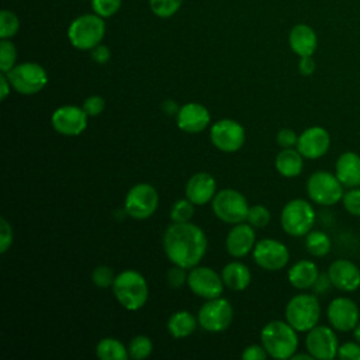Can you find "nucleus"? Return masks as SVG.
I'll list each match as a JSON object with an SVG mask.
<instances>
[{
    "label": "nucleus",
    "instance_id": "nucleus-1",
    "mask_svg": "<svg viewBox=\"0 0 360 360\" xmlns=\"http://www.w3.org/2000/svg\"><path fill=\"white\" fill-rule=\"evenodd\" d=\"M163 250L176 266L187 270L197 266L205 256L208 240L205 232L193 222H172L163 233Z\"/></svg>",
    "mask_w": 360,
    "mask_h": 360
},
{
    "label": "nucleus",
    "instance_id": "nucleus-40",
    "mask_svg": "<svg viewBox=\"0 0 360 360\" xmlns=\"http://www.w3.org/2000/svg\"><path fill=\"white\" fill-rule=\"evenodd\" d=\"M187 269L181 267V266H176L173 264V267H170L166 273V281L169 284V287L172 288H180L184 284H187V276L188 271H186Z\"/></svg>",
    "mask_w": 360,
    "mask_h": 360
},
{
    "label": "nucleus",
    "instance_id": "nucleus-5",
    "mask_svg": "<svg viewBox=\"0 0 360 360\" xmlns=\"http://www.w3.org/2000/svg\"><path fill=\"white\" fill-rule=\"evenodd\" d=\"M105 34V22L103 17L94 14H83L75 18L68 28L70 44L80 51H91L101 44Z\"/></svg>",
    "mask_w": 360,
    "mask_h": 360
},
{
    "label": "nucleus",
    "instance_id": "nucleus-13",
    "mask_svg": "<svg viewBox=\"0 0 360 360\" xmlns=\"http://www.w3.org/2000/svg\"><path fill=\"white\" fill-rule=\"evenodd\" d=\"M187 287L190 291L204 300L221 297L224 292V281L221 274L208 266H194L187 276Z\"/></svg>",
    "mask_w": 360,
    "mask_h": 360
},
{
    "label": "nucleus",
    "instance_id": "nucleus-25",
    "mask_svg": "<svg viewBox=\"0 0 360 360\" xmlns=\"http://www.w3.org/2000/svg\"><path fill=\"white\" fill-rule=\"evenodd\" d=\"M319 276L318 266L308 259L295 262L287 271L288 283L297 290L312 288Z\"/></svg>",
    "mask_w": 360,
    "mask_h": 360
},
{
    "label": "nucleus",
    "instance_id": "nucleus-36",
    "mask_svg": "<svg viewBox=\"0 0 360 360\" xmlns=\"http://www.w3.org/2000/svg\"><path fill=\"white\" fill-rule=\"evenodd\" d=\"M270 219H271V214H270V210L266 205H262V204L250 205L246 221L253 228H259V229L264 228L270 222Z\"/></svg>",
    "mask_w": 360,
    "mask_h": 360
},
{
    "label": "nucleus",
    "instance_id": "nucleus-15",
    "mask_svg": "<svg viewBox=\"0 0 360 360\" xmlns=\"http://www.w3.org/2000/svg\"><path fill=\"white\" fill-rule=\"evenodd\" d=\"M307 352L318 360H332L338 356L339 340L333 330L326 325H316L307 332L305 336Z\"/></svg>",
    "mask_w": 360,
    "mask_h": 360
},
{
    "label": "nucleus",
    "instance_id": "nucleus-18",
    "mask_svg": "<svg viewBox=\"0 0 360 360\" xmlns=\"http://www.w3.org/2000/svg\"><path fill=\"white\" fill-rule=\"evenodd\" d=\"M330 146V135L322 127H309L298 135L297 149L304 159H319Z\"/></svg>",
    "mask_w": 360,
    "mask_h": 360
},
{
    "label": "nucleus",
    "instance_id": "nucleus-42",
    "mask_svg": "<svg viewBox=\"0 0 360 360\" xmlns=\"http://www.w3.org/2000/svg\"><path fill=\"white\" fill-rule=\"evenodd\" d=\"M13 245V228L6 218L0 219V253L4 255Z\"/></svg>",
    "mask_w": 360,
    "mask_h": 360
},
{
    "label": "nucleus",
    "instance_id": "nucleus-11",
    "mask_svg": "<svg viewBox=\"0 0 360 360\" xmlns=\"http://www.w3.org/2000/svg\"><path fill=\"white\" fill-rule=\"evenodd\" d=\"M198 325L212 333L224 332L229 328L233 319V308L226 298L217 297L207 300L197 314Z\"/></svg>",
    "mask_w": 360,
    "mask_h": 360
},
{
    "label": "nucleus",
    "instance_id": "nucleus-32",
    "mask_svg": "<svg viewBox=\"0 0 360 360\" xmlns=\"http://www.w3.org/2000/svg\"><path fill=\"white\" fill-rule=\"evenodd\" d=\"M194 215V204L186 197L176 200L170 207L169 217L172 222H188Z\"/></svg>",
    "mask_w": 360,
    "mask_h": 360
},
{
    "label": "nucleus",
    "instance_id": "nucleus-6",
    "mask_svg": "<svg viewBox=\"0 0 360 360\" xmlns=\"http://www.w3.org/2000/svg\"><path fill=\"white\" fill-rule=\"evenodd\" d=\"M315 210L304 198L290 200L281 210L280 224L283 231L290 236H305L314 226Z\"/></svg>",
    "mask_w": 360,
    "mask_h": 360
},
{
    "label": "nucleus",
    "instance_id": "nucleus-14",
    "mask_svg": "<svg viewBox=\"0 0 360 360\" xmlns=\"http://www.w3.org/2000/svg\"><path fill=\"white\" fill-rule=\"evenodd\" d=\"M252 253L255 263L267 271L281 270L290 260L288 248L283 242L271 238H264L256 242Z\"/></svg>",
    "mask_w": 360,
    "mask_h": 360
},
{
    "label": "nucleus",
    "instance_id": "nucleus-30",
    "mask_svg": "<svg viewBox=\"0 0 360 360\" xmlns=\"http://www.w3.org/2000/svg\"><path fill=\"white\" fill-rule=\"evenodd\" d=\"M330 238L322 231H309L305 235V249L314 257H323L330 252Z\"/></svg>",
    "mask_w": 360,
    "mask_h": 360
},
{
    "label": "nucleus",
    "instance_id": "nucleus-3",
    "mask_svg": "<svg viewBox=\"0 0 360 360\" xmlns=\"http://www.w3.org/2000/svg\"><path fill=\"white\" fill-rule=\"evenodd\" d=\"M112 294L127 311H138L148 301L149 287L146 278L139 271L127 269L117 274L112 284Z\"/></svg>",
    "mask_w": 360,
    "mask_h": 360
},
{
    "label": "nucleus",
    "instance_id": "nucleus-26",
    "mask_svg": "<svg viewBox=\"0 0 360 360\" xmlns=\"http://www.w3.org/2000/svg\"><path fill=\"white\" fill-rule=\"evenodd\" d=\"M221 277H222L225 287H228L229 290L243 291L250 284L252 273H250V269L245 263L233 260V262L226 263L222 267Z\"/></svg>",
    "mask_w": 360,
    "mask_h": 360
},
{
    "label": "nucleus",
    "instance_id": "nucleus-4",
    "mask_svg": "<svg viewBox=\"0 0 360 360\" xmlns=\"http://www.w3.org/2000/svg\"><path fill=\"white\" fill-rule=\"evenodd\" d=\"M284 315L297 332H308L319 322L321 304L315 294H297L287 302Z\"/></svg>",
    "mask_w": 360,
    "mask_h": 360
},
{
    "label": "nucleus",
    "instance_id": "nucleus-50",
    "mask_svg": "<svg viewBox=\"0 0 360 360\" xmlns=\"http://www.w3.org/2000/svg\"><path fill=\"white\" fill-rule=\"evenodd\" d=\"M179 110H180L179 104L174 100H172V98H167V100H165L162 103V111L165 114H167V115H177Z\"/></svg>",
    "mask_w": 360,
    "mask_h": 360
},
{
    "label": "nucleus",
    "instance_id": "nucleus-29",
    "mask_svg": "<svg viewBox=\"0 0 360 360\" xmlns=\"http://www.w3.org/2000/svg\"><path fill=\"white\" fill-rule=\"evenodd\" d=\"M96 356L100 360H127L129 357L128 347L115 338H103L96 345Z\"/></svg>",
    "mask_w": 360,
    "mask_h": 360
},
{
    "label": "nucleus",
    "instance_id": "nucleus-49",
    "mask_svg": "<svg viewBox=\"0 0 360 360\" xmlns=\"http://www.w3.org/2000/svg\"><path fill=\"white\" fill-rule=\"evenodd\" d=\"M11 89H13V87H11V83H10L8 77H7V75H6V73H1V75H0V98H1V100H6L7 96L10 94Z\"/></svg>",
    "mask_w": 360,
    "mask_h": 360
},
{
    "label": "nucleus",
    "instance_id": "nucleus-31",
    "mask_svg": "<svg viewBox=\"0 0 360 360\" xmlns=\"http://www.w3.org/2000/svg\"><path fill=\"white\" fill-rule=\"evenodd\" d=\"M152 350H153V343L150 338L146 335H136L135 338L131 339L128 345L129 359H135V360L149 357L152 354Z\"/></svg>",
    "mask_w": 360,
    "mask_h": 360
},
{
    "label": "nucleus",
    "instance_id": "nucleus-52",
    "mask_svg": "<svg viewBox=\"0 0 360 360\" xmlns=\"http://www.w3.org/2000/svg\"><path fill=\"white\" fill-rule=\"evenodd\" d=\"M354 338H356V340L360 343V322H359L357 326L354 328Z\"/></svg>",
    "mask_w": 360,
    "mask_h": 360
},
{
    "label": "nucleus",
    "instance_id": "nucleus-47",
    "mask_svg": "<svg viewBox=\"0 0 360 360\" xmlns=\"http://www.w3.org/2000/svg\"><path fill=\"white\" fill-rule=\"evenodd\" d=\"M315 60L312 56H300L298 62V70L302 76H311L315 72Z\"/></svg>",
    "mask_w": 360,
    "mask_h": 360
},
{
    "label": "nucleus",
    "instance_id": "nucleus-21",
    "mask_svg": "<svg viewBox=\"0 0 360 360\" xmlns=\"http://www.w3.org/2000/svg\"><path fill=\"white\" fill-rule=\"evenodd\" d=\"M211 122L208 108L200 103H186L180 107L176 115V124L180 131L187 134H198L204 131Z\"/></svg>",
    "mask_w": 360,
    "mask_h": 360
},
{
    "label": "nucleus",
    "instance_id": "nucleus-2",
    "mask_svg": "<svg viewBox=\"0 0 360 360\" xmlns=\"http://www.w3.org/2000/svg\"><path fill=\"white\" fill-rule=\"evenodd\" d=\"M260 343L270 357L287 360L298 349V335L287 321H270L260 330Z\"/></svg>",
    "mask_w": 360,
    "mask_h": 360
},
{
    "label": "nucleus",
    "instance_id": "nucleus-20",
    "mask_svg": "<svg viewBox=\"0 0 360 360\" xmlns=\"http://www.w3.org/2000/svg\"><path fill=\"white\" fill-rule=\"evenodd\" d=\"M255 245L256 233L255 228L249 222H239L232 225L225 238L226 252L235 259L248 256L253 250Z\"/></svg>",
    "mask_w": 360,
    "mask_h": 360
},
{
    "label": "nucleus",
    "instance_id": "nucleus-45",
    "mask_svg": "<svg viewBox=\"0 0 360 360\" xmlns=\"http://www.w3.org/2000/svg\"><path fill=\"white\" fill-rule=\"evenodd\" d=\"M267 357H269V354L262 343L260 345H249L242 352L243 360H264Z\"/></svg>",
    "mask_w": 360,
    "mask_h": 360
},
{
    "label": "nucleus",
    "instance_id": "nucleus-34",
    "mask_svg": "<svg viewBox=\"0 0 360 360\" xmlns=\"http://www.w3.org/2000/svg\"><path fill=\"white\" fill-rule=\"evenodd\" d=\"M20 28L18 17L8 10H3L0 13V38L8 39L17 34Z\"/></svg>",
    "mask_w": 360,
    "mask_h": 360
},
{
    "label": "nucleus",
    "instance_id": "nucleus-41",
    "mask_svg": "<svg viewBox=\"0 0 360 360\" xmlns=\"http://www.w3.org/2000/svg\"><path fill=\"white\" fill-rule=\"evenodd\" d=\"M105 107V101L101 96H89L84 101H83V105L82 108L84 110V112L89 115V117H97L103 112Z\"/></svg>",
    "mask_w": 360,
    "mask_h": 360
},
{
    "label": "nucleus",
    "instance_id": "nucleus-23",
    "mask_svg": "<svg viewBox=\"0 0 360 360\" xmlns=\"http://www.w3.org/2000/svg\"><path fill=\"white\" fill-rule=\"evenodd\" d=\"M288 44L295 55L312 56L318 46V38L312 27L307 24H297L288 34Z\"/></svg>",
    "mask_w": 360,
    "mask_h": 360
},
{
    "label": "nucleus",
    "instance_id": "nucleus-9",
    "mask_svg": "<svg viewBox=\"0 0 360 360\" xmlns=\"http://www.w3.org/2000/svg\"><path fill=\"white\" fill-rule=\"evenodd\" d=\"M13 90L24 96L39 93L48 83L46 70L35 62H22L15 65L7 73Z\"/></svg>",
    "mask_w": 360,
    "mask_h": 360
},
{
    "label": "nucleus",
    "instance_id": "nucleus-16",
    "mask_svg": "<svg viewBox=\"0 0 360 360\" xmlns=\"http://www.w3.org/2000/svg\"><path fill=\"white\" fill-rule=\"evenodd\" d=\"M89 115L82 107L77 105H60L51 115L52 128L65 136H77L87 128Z\"/></svg>",
    "mask_w": 360,
    "mask_h": 360
},
{
    "label": "nucleus",
    "instance_id": "nucleus-22",
    "mask_svg": "<svg viewBox=\"0 0 360 360\" xmlns=\"http://www.w3.org/2000/svg\"><path fill=\"white\" fill-rule=\"evenodd\" d=\"M184 193L194 205H205L211 202L217 194V181L212 174L198 172L187 180Z\"/></svg>",
    "mask_w": 360,
    "mask_h": 360
},
{
    "label": "nucleus",
    "instance_id": "nucleus-7",
    "mask_svg": "<svg viewBox=\"0 0 360 360\" xmlns=\"http://www.w3.org/2000/svg\"><path fill=\"white\" fill-rule=\"evenodd\" d=\"M211 208L219 221L235 225L246 221L250 205L240 191L235 188H222L214 195Z\"/></svg>",
    "mask_w": 360,
    "mask_h": 360
},
{
    "label": "nucleus",
    "instance_id": "nucleus-35",
    "mask_svg": "<svg viewBox=\"0 0 360 360\" xmlns=\"http://www.w3.org/2000/svg\"><path fill=\"white\" fill-rule=\"evenodd\" d=\"M117 274L114 273L112 267L107 266V264H100L96 266L91 271V281L96 287L98 288H108L112 287L114 280H115Z\"/></svg>",
    "mask_w": 360,
    "mask_h": 360
},
{
    "label": "nucleus",
    "instance_id": "nucleus-43",
    "mask_svg": "<svg viewBox=\"0 0 360 360\" xmlns=\"http://www.w3.org/2000/svg\"><path fill=\"white\" fill-rule=\"evenodd\" d=\"M338 357L343 360H360V343L345 342L343 345H339Z\"/></svg>",
    "mask_w": 360,
    "mask_h": 360
},
{
    "label": "nucleus",
    "instance_id": "nucleus-46",
    "mask_svg": "<svg viewBox=\"0 0 360 360\" xmlns=\"http://www.w3.org/2000/svg\"><path fill=\"white\" fill-rule=\"evenodd\" d=\"M90 55H91V59L98 63V65H104L110 60L111 58V52H110V48L103 45V44H98L96 45L91 51H90Z\"/></svg>",
    "mask_w": 360,
    "mask_h": 360
},
{
    "label": "nucleus",
    "instance_id": "nucleus-39",
    "mask_svg": "<svg viewBox=\"0 0 360 360\" xmlns=\"http://www.w3.org/2000/svg\"><path fill=\"white\" fill-rule=\"evenodd\" d=\"M345 210L354 217H360V187H353L343 194L342 198Z\"/></svg>",
    "mask_w": 360,
    "mask_h": 360
},
{
    "label": "nucleus",
    "instance_id": "nucleus-19",
    "mask_svg": "<svg viewBox=\"0 0 360 360\" xmlns=\"http://www.w3.org/2000/svg\"><path fill=\"white\" fill-rule=\"evenodd\" d=\"M326 273L332 285L340 291L352 292L360 287V269L347 259L333 260Z\"/></svg>",
    "mask_w": 360,
    "mask_h": 360
},
{
    "label": "nucleus",
    "instance_id": "nucleus-51",
    "mask_svg": "<svg viewBox=\"0 0 360 360\" xmlns=\"http://www.w3.org/2000/svg\"><path fill=\"white\" fill-rule=\"evenodd\" d=\"M291 359H292V360H298V359H307V360H311V359H314V357H312L309 353H307V354H304V353H294Z\"/></svg>",
    "mask_w": 360,
    "mask_h": 360
},
{
    "label": "nucleus",
    "instance_id": "nucleus-28",
    "mask_svg": "<svg viewBox=\"0 0 360 360\" xmlns=\"http://www.w3.org/2000/svg\"><path fill=\"white\" fill-rule=\"evenodd\" d=\"M198 326V319L191 312L180 309L173 312L167 319V332L174 339H184L190 336Z\"/></svg>",
    "mask_w": 360,
    "mask_h": 360
},
{
    "label": "nucleus",
    "instance_id": "nucleus-24",
    "mask_svg": "<svg viewBox=\"0 0 360 360\" xmlns=\"http://www.w3.org/2000/svg\"><path fill=\"white\" fill-rule=\"evenodd\" d=\"M335 174L339 181L347 187H359L360 186V156L354 152L342 153L335 165Z\"/></svg>",
    "mask_w": 360,
    "mask_h": 360
},
{
    "label": "nucleus",
    "instance_id": "nucleus-17",
    "mask_svg": "<svg viewBox=\"0 0 360 360\" xmlns=\"http://www.w3.org/2000/svg\"><path fill=\"white\" fill-rule=\"evenodd\" d=\"M326 316L333 329L350 332L354 330L359 323L360 311L353 300L347 297H336L329 302Z\"/></svg>",
    "mask_w": 360,
    "mask_h": 360
},
{
    "label": "nucleus",
    "instance_id": "nucleus-37",
    "mask_svg": "<svg viewBox=\"0 0 360 360\" xmlns=\"http://www.w3.org/2000/svg\"><path fill=\"white\" fill-rule=\"evenodd\" d=\"M183 0H149L150 10L160 18L172 17L180 8Z\"/></svg>",
    "mask_w": 360,
    "mask_h": 360
},
{
    "label": "nucleus",
    "instance_id": "nucleus-12",
    "mask_svg": "<svg viewBox=\"0 0 360 360\" xmlns=\"http://www.w3.org/2000/svg\"><path fill=\"white\" fill-rule=\"evenodd\" d=\"M246 139L245 128L232 118L215 121L210 128V141L221 152L232 153L239 150Z\"/></svg>",
    "mask_w": 360,
    "mask_h": 360
},
{
    "label": "nucleus",
    "instance_id": "nucleus-33",
    "mask_svg": "<svg viewBox=\"0 0 360 360\" xmlns=\"http://www.w3.org/2000/svg\"><path fill=\"white\" fill-rule=\"evenodd\" d=\"M17 49L10 39L0 41V72L7 73L15 66Z\"/></svg>",
    "mask_w": 360,
    "mask_h": 360
},
{
    "label": "nucleus",
    "instance_id": "nucleus-8",
    "mask_svg": "<svg viewBox=\"0 0 360 360\" xmlns=\"http://www.w3.org/2000/svg\"><path fill=\"white\" fill-rule=\"evenodd\" d=\"M343 184L339 181L336 174L318 170L314 172L307 180V194L309 200L318 205H335L343 198Z\"/></svg>",
    "mask_w": 360,
    "mask_h": 360
},
{
    "label": "nucleus",
    "instance_id": "nucleus-10",
    "mask_svg": "<svg viewBox=\"0 0 360 360\" xmlns=\"http://www.w3.org/2000/svg\"><path fill=\"white\" fill-rule=\"evenodd\" d=\"M159 207V194L149 183H138L132 186L124 201V211L134 219L150 218Z\"/></svg>",
    "mask_w": 360,
    "mask_h": 360
},
{
    "label": "nucleus",
    "instance_id": "nucleus-44",
    "mask_svg": "<svg viewBox=\"0 0 360 360\" xmlns=\"http://www.w3.org/2000/svg\"><path fill=\"white\" fill-rule=\"evenodd\" d=\"M276 142H277V145H278L281 149L294 148V146H297L298 135L295 134L294 129L283 128V129H280V131L277 132V135H276Z\"/></svg>",
    "mask_w": 360,
    "mask_h": 360
},
{
    "label": "nucleus",
    "instance_id": "nucleus-48",
    "mask_svg": "<svg viewBox=\"0 0 360 360\" xmlns=\"http://www.w3.org/2000/svg\"><path fill=\"white\" fill-rule=\"evenodd\" d=\"M332 285L328 273H319L315 284L312 285V291L315 294H325L328 291V288Z\"/></svg>",
    "mask_w": 360,
    "mask_h": 360
},
{
    "label": "nucleus",
    "instance_id": "nucleus-27",
    "mask_svg": "<svg viewBox=\"0 0 360 360\" xmlns=\"http://www.w3.org/2000/svg\"><path fill=\"white\" fill-rule=\"evenodd\" d=\"M276 170L283 177H297L304 169V156L294 148L281 149L274 160Z\"/></svg>",
    "mask_w": 360,
    "mask_h": 360
},
{
    "label": "nucleus",
    "instance_id": "nucleus-38",
    "mask_svg": "<svg viewBox=\"0 0 360 360\" xmlns=\"http://www.w3.org/2000/svg\"><path fill=\"white\" fill-rule=\"evenodd\" d=\"M121 1L122 0H91V7L97 15L108 18L120 10Z\"/></svg>",
    "mask_w": 360,
    "mask_h": 360
}]
</instances>
